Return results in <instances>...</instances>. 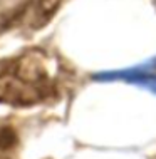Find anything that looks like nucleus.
I'll return each instance as SVG.
<instances>
[{
  "instance_id": "f257e3e1",
  "label": "nucleus",
  "mask_w": 156,
  "mask_h": 159,
  "mask_svg": "<svg viewBox=\"0 0 156 159\" xmlns=\"http://www.w3.org/2000/svg\"><path fill=\"white\" fill-rule=\"evenodd\" d=\"M144 72H156V55L146 59L139 64H134L129 67L123 69H111V70H101L92 74V80L96 82H124L129 77L136 75V74H144Z\"/></svg>"
},
{
  "instance_id": "f03ea898",
  "label": "nucleus",
  "mask_w": 156,
  "mask_h": 159,
  "mask_svg": "<svg viewBox=\"0 0 156 159\" xmlns=\"http://www.w3.org/2000/svg\"><path fill=\"white\" fill-rule=\"evenodd\" d=\"M126 84L136 85L139 89H144L151 94H156V72H144V74H136L124 80Z\"/></svg>"
},
{
  "instance_id": "7ed1b4c3",
  "label": "nucleus",
  "mask_w": 156,
  "mask_h": 159,
  "mask_svg": "<svg viewBox=\"0 0 156 159\" xmlns=\"http://www.w3.org/2000/svg\"><path fill=\"white\" fill-rule=\"evenodd\" d=\"M17 134L10 126H0V149H8L15 144Z\"/></svg>"
}]
</instances>
